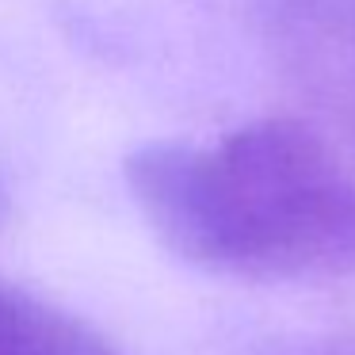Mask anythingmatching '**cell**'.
<instances>
[{
    "label": "cell",
    "instance_id": "3957f363",
    "mask_svg": "<svg viewBox=\"0 0 355 355\" xmlns=\"http://www.w3.org/2000/svg\"><path fill=\"white\" fill-rule=\"evenodd\" d=\"M0 355H119L92 324L0 279Z\"/></svg>",
    "mask_w": 355,
    "mask_h": 355
},
{
    "label": "cell",
    "instance_id": "277c9868",
    "mask_svg": "<svg viewBox=\"0 0 355 355\" xmlns=\"http://www.w3.org/2000/svg\"><path fill=\"white\" fill-rule=\"evenodd\" d=\"M0 214H4V195H0Z\"/></svg>",
    "mask_w": 355,
    "mask_h": 355
},
{
    "label": "cell",
    "instance_id": "6da1fadb",
    "mask_svg": "<svg viewBox=\"0 0 355 355\" xmlns=\"http://www.w3.org/2000/svg\"><path fill=\"white\" fill-rule=\"evenodd\" d=\"M126 184L195 268L260 283L355 275V176L294 119H260L210 146H146Z\"/></svg>",
    "mask_w": 355,
    "mask_h": 355
},
{
    "label": "cell",
    "instance_id": "7a4b0ae2",
    "mask_svg": "<svg viewBox=\"0 0 355 355\" xmlns=\"http://www.w3.org/2000/svg\"><path fill=\"white\" fill-rule=\"evenodd\" d=\"M283 46L355 126V0H275Z\"/></svg>",
    "mask_w": 355,
    "mask_h": 355
}]
</instances>
